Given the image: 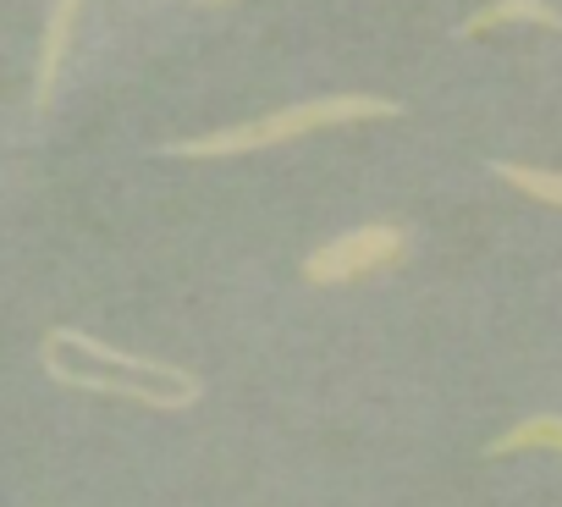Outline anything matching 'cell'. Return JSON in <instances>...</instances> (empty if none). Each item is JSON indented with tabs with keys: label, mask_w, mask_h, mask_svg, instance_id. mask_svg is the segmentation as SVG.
Masks as SVG:
<instances>
[{
	"label": "cell",
	"mask_w": 562,
	"mask_h": 507,
	"mask_svg": "<svg viewBox=\"0 0 562 507\" xmlns=\"http://www.w3.org/2000/svg\"><path fill=\"white\" fill-rule=\"evenodd\" d=\"M40 364L50 381L72 386V392H94V397H116V403H138L155 414H182L199 403V375H188L182 364H160V359H138L122 353L89 331L56 326L40 342Z\"/></svg>",
	"instance_id": "1"
},
{
	"label": "cell",
	"mask_w": 562,
	"mask_h": 507,
	"mask_svg": "<svg viewBox=\"0 0 562 507\" xmlns=\"http://www.w3.org/2000/svg\"><path fill=\"white\" fill-rule=\"evenodd\" d=\"M381 116H397V100H381V94H321V100L281 105L270 116H254V122H237V127H221V133H204V138H177L166 149L182 155V160H221V155H248V149H270V144H293V138L321 133V127L381 122Z\"/></svg>",
	"instance_id": "2"
},
{
	"label": "cell",
	"mask_w": 562,
	"mask_h": 507,
	"mask_svg": "<svg viewBox=\"0 0 562 507\" xmlns=\"http://www.w3.org/2000/svg\"><path fill=\"white\" fill-rule=\"evenodd\" d=\"M403 254H408V232L403 226H386V221H370V226H353V232L321 243L310 260H304V282L342 288V282H359V277H375V271L397 266Z\"/></svg>",
	"instance_id": "3"
},
{
	"label": "cell",
	"mask_w": 562,
	"mask_h": 507,
	"mask_svg": "<svg viewBox=\"0 0 562 507\" xmlns=\"http://www.w3.org/2000/svg\"><path fill=\"white\" fill-rule=\"evenodd\" d=\"M78 12H83V0H56V7H50V23H45V40H40L34 105H50V94H56V83H61V61H67V45H72V29H78Z\"/></svg>",
	"instance_id": "4"
},
{
	"label": "cell",
	"mask_w": 562,
	"mask_h": 507,
	"mask_svg": "<svg viewBox=\"0 0 562 507\" xmlns=\"http://www.w3.org/2000/svg\"><path fill=\"white\" fill-rule=\"evenodd\" d=\"M507 23H535V29H557L562 34V12L546 7V0H491V7H480L458 34L474 40V34H491V29H507Z\"/></svg>",
	"instance_id": "5"
},
{
	"label": "cell",
	"mask_w": 562,
	"mask_h": 507,
	"mask_svg": "<svg viewBox=\"0 0 562 507\" xmlns=\"http://www.w3.org/2000/svg\"><path fill=\"white\" fill-rule=\"evenodd\" d=\"M513 452H562V414H529L485 447V458H513Z\"/></svg>",
	"instance_id": "6"
},
{
	"label": "cell",
	"mask_w": 562,
	"mask_h": 507,
	"mask_svg": "<svg viewBox=\"0 0 562 507\" xmlns=\"http://www.w3.org/2000/svg\"><path fill=\"white\" fill-rule=\"evenodd\" d=\"M496 177L507 188H518L524 199H540V204H557L562 210V171H535V166H496Z\"/></svg>",
	"instance_id": "7"
},
{
	"label": "cell",
	"mask_w": 562,
	"mask_h": 507,
	"mask_svg": "<svg viewBox=\"0 0 562 507\" xmlns=\"http://www.w3.org/2000/svg\"><path fill=\"white\" fill-rule=\"evenodd\" d=\"M215 7H221V0H215Z\"/></svg>",
	"instance_id": "8"
}]
</instances>
